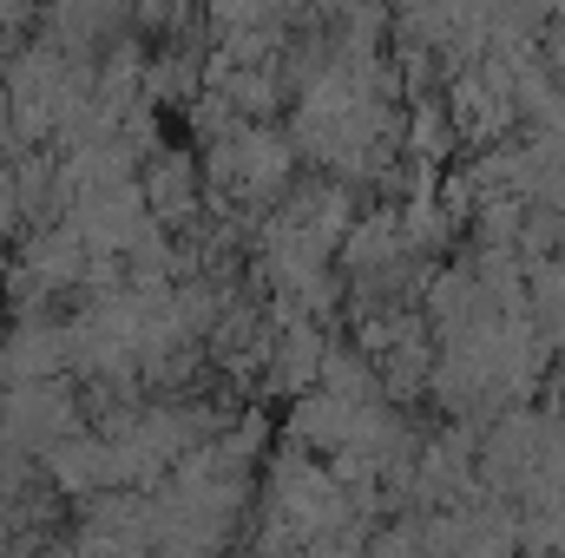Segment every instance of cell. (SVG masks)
I'll list each match as a JSON object with an SVG mask.
<instances>
[{
	"instance_id": "7a4b0ae2",
	"label": "cell",
	"mask_w": 565,
	"mask_h": 558,
	"mask_svg": "<svg viewBox=\"0 0 565 558\" xmlns=\"http://www.w3.org/2000/svg\"><path fill=\"white\" fill-rule=\"evenodd\" d=\"M40 460H46V473H53L60 493H79V500H99L106 493V440L99 433H73V440L46 447Z\"/></svg>"
},
{
	"instance_id": "6da1fadb",
	"label": "cell",
	"mask_w": 565,
	"mask_h": 558,
	"mask_svg": "<svg viewBox=\"0 0 565 558\" xmlns=\"http://www.w3.org/2000/svg\"><path fill=\"white\" fill-rule=\"evenodd\" d=\"M139 184H145V204H151L158 230H164V224H198L204 197H198V164H191V158H178V151H158V158L145 164Z\"/></svg>"
}]
</instances>
